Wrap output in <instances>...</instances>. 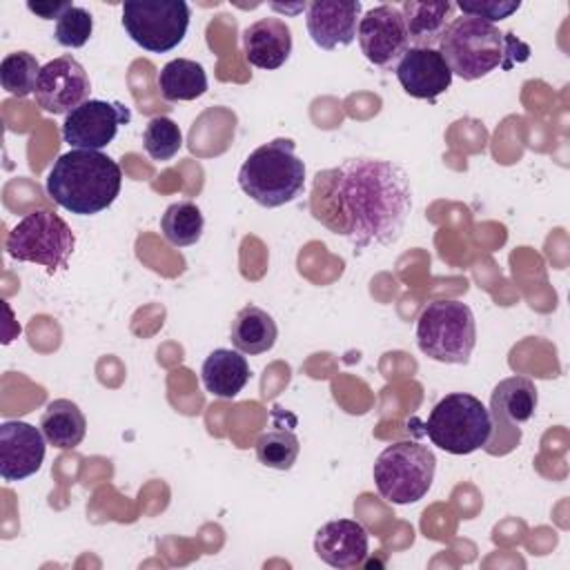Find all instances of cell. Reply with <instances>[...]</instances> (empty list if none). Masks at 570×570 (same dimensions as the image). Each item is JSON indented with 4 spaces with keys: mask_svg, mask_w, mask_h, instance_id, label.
I'll return each instance as SVG.
<instances>
[{
    "mask_svg": "<svg viewBox=\"0 0 570 570\" xmlns=\"http://www.w3.org/2000/svg\"><path fill=\"white\" fill-rule=\"evenodd\" d=\"M120 22L138 47L165 53L185 40L189 4L185 0H127Z\"/></svg>",
    "mask_w": 570,
    "mask_h": 570,
    "instance_id": "9c48e42d",
    "label": "cell"
},
{
    "mask_svg": "<svg viewBox=\"0 0 570 570\" xmlns=\"http://www.w3.org/2000/svg\"><path fill=\"white\" fill-rule=\"evenodd\" d=\"M490 410L468 392L445 394L425 421L428 439L450 454H472L492 436Z\"/></svg>",
    "mask_w": 570,
    "mask_h": 570,
    "instance_id": "8992f818",
    "label": "cell"
},
{
    "mask_svg": "<svg viewBox=\"0 0 570 570\" xmlns=\"http://www.w3.org/2000/svg\"><path fill=\"white\" fill-rule=\"evenodd\" d=\"M94 31V18L85 7H76L71 4L58 20H56V29H53V38L58 45L69 47V49H78L85 47L87 40L91 38Z\"/></svg>",
    "mask_w": 570,
    "mask_h": 570,
    "instance_id": "83f0119b",
    "label": "cell"
},
{
    "mask_svg": "<svg viewBox=\"0 0 570 570\" xmlns=\"http://www.w3.org/2000/svg\"><path fill=\"white\" fill-rule=\"evenodd\" d=\"M436 456L428 445L416 441H399L387 445L374 461L372 476L379 494L394 503H416L432 488Z\"/></svg>",
    "mask_w": 570,
    "mask_h": 570,
    "instance_id": "52a82bcc",
    "label": "cell"
},
{
    "mask_svg": "<svg viewBox=\"0 0 570 570\" xmlns=\"http://www.w3.org/2000/svg\"><path fill=\"white\" fill-rule=\"evenodd\" d=\"M439 53L452 76L479 80L494 69H512L517 62L528 60L530 47L510 31H499L497 24L459 16L448 24L439 42Z\"/></svg>",
    "mask_w": 570,
    "mask_h": 570,
    "instance_id": "3957f363",
    "label": "cell"
},
{
    "mask_svg": "<svg viewBox=\"0 0 570 570\" xmlns=\"http://www.w3.org/2000/svg\"><path fill=\"white\" fill-rule=\"evenodd\" d=\"M73 245L76 236L67 220L49 209L22 216L4 240V249L13 261L42 265L51 276L67 267Z\"/></svg>",
    "mask_w": 570,
    "mask_h": 570,
    "instance_id": "ba28073f",
    "label": "cell"
},
{
    "mask_svg": "<svg viewBox=\"0 0 570 570\" xmlns=\"http://www.w3.org/2000/svg\"><path fill=\"white\" fill-rule=\"evenodd\" d=\"M272 419H274L272 428H267L256 439V445H254L256 459L267 468L289 470L296 463V456H298V450H301L298 436L289 425L278 423L276 410L272 412Z\"/></svg>",
    "mask_w": 570,
    "mask_h": 570,
    "instance_id": "cb8c5ba5",
    "label": "cell"
},
{
    "mask_svg": "<svg viewBox=\"0 0 570 570\" xmlns=\"http://www.w3.org/2000/svg\"><path fill=\"white\" fill-rule=\"evenodd\" d=\"M69 7H71V2H67V0L65 2H27V9L42 20H53V18L58 20Z\"/></svg>",
    "mask_w": 570,
    "mask_h": 570,
    "instance_id": "f546056e",
    "label": "cell"
},
{
    "mask_svg": "<svg viewBox=\"0 0 570 570\" xmlns=\"http://www.w3.org/2000/svg\"><path fill=\"white\" fill-rule=\"evenodd\" d=\"M120 185V165L94 149H71L58 156L47 176V194L53 203L78 216L107 209L118 198Z\"/></svg>",
    "mask_w": 570,
    "mask_h": 570,
    "instance_id": "7a4b0ae2",
    "label": "cell"
},
{
    "mask_svg": "<svg viewBox=\"0 0 570 570\" xmlns=\"http://www.w3.org/2000/svg\"><path fill=\"white\" fill-rule=\"evenodd\" d=\"M399 9L405 20L410 47L434 49L441 42L448 24L452 22V13L456 4L450 0H443V2L405 0Z\"/></svg>",
    "mask_w": 570,
    "mask_h": 570,
    "instance_id": "ac0fdd59",
    "label": "cell"
},
{
    "mask_svg": "<svg viewBox=\"0 0 570 570\" xmlns=\"http://www.w3.org/2000/svg\"><path fill=\"white\" fill-rule=\"evenodd\" d=\"M356 38L361 53L374 67H396L401 56L410 49L405 20L399 7L394 4H379L370 9L356 27Z\"/></svg>",
    "mask_w": 570,
    "mask_h": 570,
    "instance_id": "30bf717a",
    "label": "cell"
},
{
    "mask_svg": "<svg viewBox=\"0 0 570 570\" xmlns=\"http://www.w3.org/2000/svg\"><path fill=\"white\" fill-rule=\"evenodd\" d=\"M363 4L338 0H314L305 9V24L312 42L325 51L347 47L356 38Z\"/></svg>",
    "mask_w": 570,
    "mask_h": 570,
    "instance_id": "5bb4252c",
    "label": "cell"
},
{
    "mask_svg": "<svg viewBox=\"0 0 570 570\" xmlns=\"http://www.w3.org/2000/svg\"><path fill=\"white\" fill-rule=\"evenodd\" d=\"M539 396L537 387L525 376H508L499 381L490 396V416L492 425H521L532 419Z\"/></svg>",
    "mask_w": 570,
    "mask_h": 570,
    "instance_id": "d6986e66",
    "label": "cell"
},
{
    "mask_svg": "<svg viewBox=\"0 0 570 570\" xmlns=\"http://www.w3.org/2000/svg\"><path fill=\"white\" fill-rule=\"evenodd\" d=\"M454 4L456 9H461L463 16H472L490 24L510 18L514 11L521 9L519 0H461Z\"/></svg>",
    "mask_w": 570,
    "mask_h": 570,
    "instance_id": "f1b7e54d",
    "label": "cell"
},
{
    "mask_svg": "<svg viewBox=\"0 0 570 570\" xmlns=\"http://www.w3.org/2000/svg\"><path fill=\"white\" fill-rule=\"evenodd\" d=\"M412 209L403 167L381 158H347L316 171L309 214L354 249L399 240Z\"/></svg>",
    "mask_w": 570,
    "mask_h": 570,
    "instance_id": "6da1fadb",
    "label": "cell"
},
{
    "mask_svg": "<svg viewBox=\"0 0 570 570\" xmlns=\"http://www.w3.org/2000/svg\"><path fill=\"white\" fill-rule=\"evenodd\" d=\"M205 390L218 399H234L249 381V365L243 352L218 347L207 354L200 367Z\"/></svg>",
    "mask_w": 570,
    "mask_h": 570,
    "instance_id": "ffe728a7",
    "label": "cell"
},
{
    "mask_svg": "<svg viewBox=\"0 0 570 570\" xmlns=\"http://www.w3.org/2000/svg\"><path fill=\"white\" fill-rule=\"evenodd\" d=\"M45 450L42 430L24 421H4L0 425V476L22 481L36 474L45 461Z\"/></svg>",
    "mask_w": 570,
    "mask_h": 570,
    "instance_id": "4fadbf2b",
    "label": "cell"
},
{
    "mask_svg": "<svg viewBox=\"0 0 570 570\" xmlns=\"http://www.w3.org/2000/svg\"><path fill=\"white\" fill-rule=\"evenodd\" d=\"M229 336H232V345L238 352L256 356V354H265L274 347V343L278 338V327H276V321L272 318V314H267L263 307L245 305L234 316Z\"/></svg>",
    "mask_w": 570,
    "mask_h": 570,
    "instance_id": "44dd1931",
    "label": "cell"
},
{
    "mask_svg": "<svg viewBox=\"0 0 570 570\" xmlns=\"http://www.w3.org/2000/svg\"><path fill=\"white\" fill-rule=\"evenodd\" d=\"M142 147L151 160L165 163V160H171L183 147V134L171 118L156 116L145 127Z\"/></svg>",
    "mask_w": 570,
    "mask_h": 570,
    "instance_id": "4316f807",
    "label": "cell"
},
{
    "mask_svg": "<svg viewBox=\"0 0 570 570\" xmlns=\"http://www.w3.org/2000/svg\"><path fill=\"white\" fill-rule=\"evenodd\" d=\"M129 120L131 111L122 102L89 98L67 114L62 122V138L76 149L100 151L116 138L118 127L127 125Z\"/></svg>",
    "mask_w": 570,
    "mask_h": 570,
    "instance_id": "8fae6325",
    "label": "cell"
},
{
    "mask_svg": "<svg viewBox=\"0 0 570 570\" xmlns=\"http://www.w3.org/2000/svg\"><path fill=\"white\" fill-rule=\"evenodd\" d=\"M238 185L261 207L292 203L305 185V163L294 154V140L274 138L256 147L238 169Z\"/></svg>",
    "mask_w": 570,
    "mask_h": 570,
    "instance_id": "277c9868",
    "label": "cell"
},
{
    "mask_svg": "<svg viewBox=\"0 0 570 570\" xmlns=\"http://www.w3.org/2000/svg\"><path fill=\"white\" fill-rule=\"evenodd\" d=\"M91 82L85 67L73 56H60L49 60L36 82V102L53 116L69 114L89 100Z\"/></svg>",
    "mask_w": 570,
    "mask_h": 570,
    "instance_id": "7c38bea8",
    "label": "cell"
},
{
    "mask_svg": "<svg viewBox=\"0 0 570 570\" xmlns=\"http://www.w3.org/2000/svg\"><path fill=\"white\" fill-rule=\"evenodd\" d=\"M314 552L332 568H356L370 552L367 530L354 519L327 521L314 534Z\"/></svg>",
    "mask_w": 570,
    "mask_h": 570,
    "instance_id": "2e32d148",
    "label": "cell"
},
{
    "mask_svg": "<svg viewBox=\"0 0 570 570\" xmlns=\"http://www.w3.org/2000/svg\"><path fill=\"white\" fill-rule=\"evenodd\" d=\"M160 229L167 243L176 247H189L200 240L205 229V218L196 203L178 200V203H171L160 216Z\"/></svg>",
    "mask_w": 570,
    "mask_h": 570,
    "instance_id": "d4e9b609",
    "label": "cell"
},
{
    "mask_svg": "<svg viewBox=\"0 0 570 570\" xmlns=\"http://www.w3.org/2000/svg\"><path fill=\"white\" fill-rule=\"evenodd\" d=\"M156 85L167 102L196 100L207 91V73L200 62L189 58H176L158 71Z\"/></svg>",
    "mask_w": 570,
    "mask_h": 570,
    "instance_id": "603a6c76",
    "label": "cell"
},
{
    "mask_svg": "<svg viewBox=\"0 0 570 570\" xmlns=\"http://www.w3.org/2000/svg\"><path fill=\"white\" fill-rule=\"evenodd\" d=\"M403 91L412 98L434 100L452 85V71L439 49L410 47L394 67Z\"/></svg>",
    "mask_w": 570,
    "mask_h": 570,
    "instance_id": "9a60e30c",
    "label": "cell"
},
{
    "mask_svg": "<svg viewBox=\"0 0 570 570\" xmlns=\"http://www.w3.org/2000/svg\"><path fill=\"white\" fill-rule=\"evenodd\" d=\"M419 350L439 363L465 365L476 343L472 309L461 301H432L416 321Z\"/></svg>",
    "mask_w": 570,
    "mask_h": 570,
    "instance_id": "5b68a950",
    "label": "cell"
},
{
    "mask_svg": "<svg viewBox=\"0 0 570 570\" xmlns=\"http://www.w3.org/2000/svg\"><path fill=\"white\" fill-rule=\"evenodd\" d=\"M40 69H42L40 62L29 51L7 53L0 62L2 89L11 96H18V98H24V96L33 94Z\"/></svg>",
    "mask_w": 570,
    "mask_h": 570,
    "instance_id": "484cf974",
    "label": "cell"
},
{
    "mask_svg": "<svg viewBox=\"0 0 570 570\" xmlns=\"http://www.w3.org/2000/svg\"><path fill=\"white\" fill-rule=\"evenodd\" d=\"M243 51L252 67L278 69L292 53V31L281 18H261L243 31Z\"/></svg>",
    "mask_w": 570,
    "mask_h": 570,
    "instance_id": "e0dca14e",
    "label": "cell"
},
{
    "mask_svg": "<svg viewBox=\"0 0 570 570\" xmlns=\"http://www.w3.org/2000/svg\"><path fill=\"white\" fill-rule=\"evenodd\" d=\"M40 430L49 445L58 450H73L82 443L87 419L82 410L69 399H53L40 416Z\"/></svg>",
    "mask_w": 570,
    "mask_h": 570,
    "instance_id": "7402d4cb",
    "label": "cell"
}]
</instances>
